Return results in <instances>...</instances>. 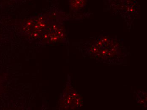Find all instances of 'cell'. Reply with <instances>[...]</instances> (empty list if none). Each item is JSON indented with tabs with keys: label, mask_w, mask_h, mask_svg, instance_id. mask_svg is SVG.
<instances>
[{
	"label": "cell",
	"mask_w": 147,
	"mask_h": 110,
	"mask_svg": "<svg viewBox=\"0 0 147 110\" xmlns=\"http://www.w3.org/2000/svg\"><path fill=\"white\" fill-rule=\"evenodd\" d=\"M49 23V17L46 14L31 17L23 22L21 32L29 39H39Z\"/></svg>",
	"instance_id": "6da1fadb"
},
{
	"label": "cell",
	"mask_w": 147,
	"mask_h": 110,
	"mask_svg": "<svg viewBox=\"0 0 147 110\" xmlns=\"http://www.w3.org/2000/svg\"><path fill=\"white\" fill-rule=\"evenodd\" d=\"M62 34L60 25L56 23H49L40 38L43 43H49L58 41L61 38Z\"/></svg>",
	"instance_id": "7a4b0ae2"
},
{
	"label": "cell",
	"mask_w": 147,
	"mask_h": 110,
	"mask_svg": "<svg viewBox=\"0 0 147 110\" xmlns=\"http://www.w3.org/2000/svg\"><path fill=\"white\" fill-rule=\"evenodd\" d=\"M88 0H68V5L71 10L77 11L86 7Z\"/></svg>",
	"instance_id": "3957f363"
}]
</instances>
